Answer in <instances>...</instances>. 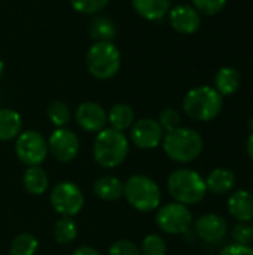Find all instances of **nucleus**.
I'll return each instance as SVG.
<instances>
[{"instance_id": "nucleus-22", "label": "nucleus", "mask_w": 253, "mask_h": 255, "mask_svg": "<svg viewBox=\"0 0 253 255\" xmlns=\"http://www.w3.org/2000/svg\"><path fill=\"white\" fill-rule=\"evenodd\" d=\"M107 123L112 128L124 131L134 124V111L127 103H116L107 114Z\"/></svg>"}, {"instance_id": "nucleus-11", "label": "nucleus", "mask_w": 253, "mask_h": 255, "mask_svg": "<svg viewBox=\"0 0 253 255\" xmlns=\"http://www.w3.org/2000/svg\"><path fill=\"white\" fill-rule=\"evenodd\" d=\"M164 137V130L157 120L142 118L131 126L130 139L139 149H154Z\"/></svg>"}, {"instance_id": "nucleus-7", "label": "nucleus", "mask_w": 253, "mask_h": 255, "mask_svg": "<svg viewBox=\"0 0 253 255\" xmlns=\"http://www.w3.org/2000/svg\"><path fill=\"white\" fill-rule=\"evenodd\" d=\"M48 140L36 130L21 131L15 140V154L28 167L40 166L48 157Z\"/></svg>"}, {"instance_id": "nucleus-10", "label": "nucleus", "mask_w": 253, "mask_h": 255, "mask_svg": "<svg viewBox=\"0 0 253 255\" xmlns=\"http://www.w3.org/2000/svg\"><path fill=\"white\" fill-rule=\"evenodd\" d=\"M49 154L60 163H70L79 152V139L75 131L66 127L55 128L48 140Z\"/></svg>"}, {"instance_id": "nucleus-16", "label": "nucleus", "mask_w": 253, "mask_h": 255, "mask_svg": "<svg viewBox=\"0 0 253 255\" xmlns=\"http://www.w3.org/2000/svg\"><path fill=\"white\" fill-rule=\"evenodd\" d=\"M204 181H206L207 191H210L216 196H224L234 190L236 175L233 170H230L227 167H216L209 173V176Z\"/></svg>"}, {"instance_id": "nucleus-19", "label": "nucleus", "mask_w": 253, "mask_h": 255, "mask_svg": "<svg viewBox=\"0 0 253 255\" xmlns=\"http://www.w3.org/2000/svg\"><path fill=\"white\" fill-rule=\"evenodd\" d=\"M22 187L31 196H42L49 187V179L46 172L40 166H31L25 170L22 176Z\"/></svg>"}, {"instance_id": "nucleus-9", "label": "nucleus", "mask_w": 253, "mask_h": 255, "mask_svg": "<svg viewBox=\"0 0 253 255\" xmlns=\"http://www.w3.org/2000/svg\"><path fill=\"white\" fill-rule=\"evenodd\" d=\"M155 221L158 229L167 235H183L192 224V214L185 205L173 202L158 209Z\"/></svg>"}, {"instance_id": "nucleus-35", "label": "nucleus", "mask_w": 253, "mask_h": 255, "mask_svg": "<svg viewBox=\"0 0 253 255\" xmlns=\"http://www.w3.org/2000/svg\"><path fill=\"white\" fill-rule=\"evenodd\" d=\"M246 152H248V157L253 161V133L248 137V142H246Z\"/></svg>"}, {"instance_id": "nucleus-1", "label": "nucleus", "mask_w": 253, "mask_h": 255, "mask_svg": "<svg viewBox=\"0 0 253 255\" xmlns=\"http://www.w3.org/2000/svg\"><path fill=\"white\" fill-rule=\"evenodd\" d=\"M130 151V142L124 131L115 128H103L97 133L92 145V157L95 163L104 169L121 166Z\"/></svg>"}, {"instance_id": "nucleus-33", "label": "nucleus", "mask_w": 253, "mask_h": 255, "mask_svg": "<svg viewBox=\"0 0 253 255\" xmlns=\"http://www.w3.org/2000/svg\"><path fill=\"white\" fill-rule=\"evenodd\" d=\"M218 255H253V248L249 245H228Z\"/></svg>"}, {"instance_id": "nucleus-8", "label": "nucleus", "mask_w": 253, "mask_h": 255, "mask_svg": "<svg viewBox=\"0 0 253 255\" xmlns=\"http://www.w3.org/2000/svg\"><path fill=\"white\" fill-rule=\"evenodd\" d=\"M49 199L57 214H60L61 217H70V218L79 214L85 203L81 188L70 181H61L55 184L54 188L51 190Z\"/></svg>"}, {"instance_id": "nucleus-6", "label": "nucleus", "mask_w": 253, "mask_h": 255, "mask_svg": "<svg viewBox=\"0 0 253 255\" xmlns=\"http://www.w3.org/2000/svg\"><path fill=\"white\" fill-rule=\"evenodd\" d=\"M85 63L95 79L106 81L121 69V52L113 42H94L86 52Z\"/></svg>"}, {"instance_id": "nucleus-28", "label": "nucleus", "mask_w": 253, "mask_h": 255, "mask_svg": "<svg viewBox=\"0 0 253 255\" xmlns=\"http://www.w3.org/2000/svg\"><path fill=\"white\" fill-rule=\"evenodd\" d=\"M110 0H70L72 7L84 15H94L101 12Z\"/></svg>"}, {"instance_id": "nucleus-18", "label": "nucleus", "mask_w": 253, "mask_h": 255, "mask_svg": "<svg viewBox=\"0 0 253 255\" xmlns=\"http://www.w3.org/2000/svg\"><path fill=\"white\" fill-rule=\"evenodd\" d=\"M94 194L104 202H115L124 196V182L112 175L98 178L94 182Z\"/></svg>"}, {"instance_id": "nucleus-21", "label": "nucleus", "mask_w": 253, "mask_h": 255, "mask_svg": "<svg viewBox=\"0 0 253 255\" xmlns=\"http://www.w3.org/2000/svg\"><path fill=\"white\" fill-rule=\"evenodd\" d=\"M242 82V76L237 69L234 67H221L215 76V90L224 97L234 94Z\"/></svg>"}, {"instance_id": "nucleus-30", "label": "nucleus", "mask_w": 253, "mask_h": 255, "mask_svg": "<svg viewBox=\"0 0 253 255\" xmlns=\"http://www.w3.org/2000/svg\"><path fill=\"white\" fill-rule=\"evenodd\" d=\"M192 4L200 13L216 15L225 7L227 0H192Z\"/></svg>"}, {"instance_id": "nucleus-37", "label": "nucleus", "mask_w": 253, "mask_h": 255, "mask_svg": "<svg viewBox=\"0 0 253 255\" xmlns=\"http://www.w3.org/2000/svg\"><path fill=\"white\" fill-rule=\"evenodd\" d=\"M252 232H253V226H252Z\"/></svg>"}, {"instance_id": "nucleus-20", "label": "nucleus", "mask_w": 253, "mask_h": 255, "mask_svg": "<svg viewBox=\"0 0 253 255\" xmlns=\"http://www.w3.org/2000/svg\"><path fill=\"white\" fill-rule=\"evenodd\" d=\"M22 128L21 115L7 108L0 109V142H7L16 139Z\"/></svg>"}, {"instance_id": "nucleus-15", "label": "nucleus", "mask_w": 253, "mask_h": 255, "mask_svg": "<svg viewBox=\"0 0 253 255\" xmlns=\"http://www.w3.org/2000/svg\"><path fill=\"white\" fill-rule=\"evenodd\" d=\"M228 212L239 223L253 221V194L246 190L231 193L228 199Z\"/></svg>"}, {"instance_id": "nucleus-17", "label": "nucleus", "mask_w": 253, "mask_h": 255, "mask_svg": "<svg viewBox=\"0 0 253 255\" xmlns=\"http://www.w3.org/2000/svg\"><path fill=\"white\" fill-rule=\"evenodd\" d=\"M131 4L142 18L160 21L169 13L171 0H131Z\"/></svg>"}, {"instance_id": "nucleus-24", "label": "nucleus", "mask_w": 253, "mask_h": 255, "mask_svg": "<svg viewBox=\"0 0 253 255\" xmlns=\"http://www.w3.org/2000/svg\"><path fill=\"white\" fill-rule=\"evenodd\" d=\"M52 235H54V239H55L57 244H60V245H69V244H72L76 239V236H78V227H76L75 221L70 217H61L54 224Z\"/></svg>"}, {"instance_id": "nucleus-13", "label": "nucleus", "mask_w": 253, "mask_h": 255, "mask_svg": "<svg viewBox=\"0 0 253 255\" xmlns=\"http://www.w3.org/2000/svg\"><path fill=\"white\" fill-rule=\"evenodd\" d=\"M170 25L180 34H192L201 25L200 12L189 4H177L169 10Z\"/></svg>"}, {"instance_id": "nucleus-29", "label": "nucleus", "mask_w": 253, "mask_h": 255, "mask_svg": "<svg viewBox=\"0 0 253 255\" xmlns=\"http://www.w3.org/2000/svg\"><path fill=\"white\" fill-rule=\"evenodd\" d=\"M158 123L163 127V130L169 133V131H173V130H176V128L180 127L182 117H180V114H179L177 109H174V108H166V109L161 111Z\"/></svg>"}, {"instance_id": "nucleus-5", "label": "nucleus", "mask_w": 253, "mask_h": 255, "mask_svg": "<svg viewBox=\"0 0 253 255\" xmlns=\"http://www.w3.org/2000/svg\"><path fill=\"white\" fill-rule=\"evenodd\" d=\"M124 197L139 212H152L160 208L161 190L146 175H133L124 182Z\"/></svg>"}, {"instance_id": "nucleus-2", "label": "nucleus", "mask_w": 253, "mask_h": 255, "mask_svg": "<svg viewBox=\"0 0 253 255\" xmlns=\"http://www.w3.org/2000/svg\"><path fill=\"white\" fill-rule=\"evenodd\" d=\"M204 148L201 134L189 127H179L169 131L163 137V149L166 155L176 163H191L200 157Z\"/></svg>"}, {"instance_id": "nucleus-12", "label": "nucleus", "mask_w": 253, "mask_h": 255, "mask_svg": "<svg viewBox=\"0 0 253 255\" xmlns=\"http://www.w3.org/2000/svg\"><path fill=\"white\" fill-rule=\"evenodd\" d=\"M75 120L78 126L88 133H98L106 128L107 112L101 105L95 102H84L78 106L75 112Z\"/></svg>"}, {"instance_id": "nucleus-26", "label": "nucleus", "mask_w": 253, "mask_h": 255, "mask_svg": "<svg viewBox=\"0 0 253 255\" xmlns=\"http://www.w3.org/2000/svg\"><path fill=\"white\" fill-rule=\"evenodd\" d=\"M46 115H48V120L52 123V126H55L57 128L66 127L72 120L70 108L61 100H54L52 103H49Z\"/></svg>"}, {"instance_id": "nucleus-3", "label": "nucleus", "mask_w": 253, "mask_h": 255, "mask_svg": "<svg viewBox=\"0 0 253 255\" xmlns=\"http://www.w3.org/2000/svg\"><path fill=\"white\" fill-rule=\"evenodd\" d=\"M167 190L174 202L185 206L200 203L207 194L204 178L191 169L174 170L167 179Z\"/></svg>"}, {"instance_id": "nucleus-25", "label": "nucleus", "mask_w": 253, "mask_h": 255, "mask_svg": "<svg viewBox=\"0 0 253 255\" xmlns=\"http://www.w3.org/2000/svg\"><path fill=\"white\" fill-rule=\"evenodd\" d=\"M39 248V241L31 233L15 236L9 247V255H34Z\"/></svg>"}, {"instance_id": "nucleus-36", "label": "nucleus", "mask_w": 253, "mask_h": 255, "mask_svg": "<svg viewBox=\"0 0 253 255\" xmlns=\"http://www.w3.org/2000/svg\"><path fill=\"white\" fill-rule=\"evenodd\" d=\"M3 72H4V63H3V60L0 58V78H1V75H3Z\"/></svg>"}, {"instance_id": "nucleus-32", "label": "nucleus", "mask_w": 253, "mask_h": 255, "mask_svg": "<svg viewBox=\"0 0 253 255\" xmlns=\"http://www.w3.org/2000/svg\"><path fill=\"white\" fill-rule=\"evenodd\" d=\"M233 239L237 245H249L253 241L252 226L249 223H239L233 230Z\"/></svg>"}, {"instance_id": "nucleus-27", "label": "nucleus", "mask_w": 253, "mask_h": 255, "mask_svg": "<svg viewBox=\"0 0 253 255\" xmlns=\"http://www.w3.org/2000/svg\"><path fill=\"white\" fill-rule=\"evenodd\" d=\"M142 255H166L167 245L160 235H148L140 247Z\"/></svg>"}, {"instance_id": "nucleus-23", "label": "nucleus", "mask_w": 253, "mask_h": 255, "mask_svg": "<svg viewBox=\"0 0 253 255\" xmlns=\"http://www.w3.org/2000/svg\"><path fill=\"white\" fill-rule=\"evenodd\" d=\"M88 31L94 42H113L116 36V25L107 16H97L91 21Z\"/></svg>"}, {"instance_id": "nucleus-34", "label": "nucleus", "mask_w": 253, "mask_h": 255, "mask_svg": "<svg viewBox=\"0 0 253 255\" xmlns=\"http://www.w3.org/2000/svg\"><path fill=\"white\" fill-rule=\"evenodd\" d=\"M72 255H101L95 248H92V247H86V245H84V247H79V248H76L75 251H73V254Z\"/></svg>"}, {"instance_id": "nucleus-14", "label": "nucleus", "mask_w": 253, "mask_h": 255, "mask_svg": "<svg viewBox=\"0 0 253 255\" xmlns=\"http://www.w3.org/2000/svg\"><path fill=\"white\" fill-rule=\"evenodd\" d=\"M228 232L227 221L218 214H204L195 221V233L207 244L221 242Z\"/></svg>"}, {"instance_id": "nucleus-4", "label": "nucleus", "mask_w": 253, "mask_h": 255, "mask_svg": "<svg viewBox=\"0 0 253 255\" xmlns=\"http://www.w3.org/2000/svg\"><path fill=\"white\" fill-rule=\"evenodd\" d=\"M224 106L222 96L212 87L201 85L189 90L183 99V111L194 121L207 123L215 120Z\"/></svg>"}, {"instance_id": "nucleus-31", "label": "nucleus", "mask_w": 253, "mask_h": 255, "mask_svg": "<svg viewBox=\"0 0 253 255\" xmlns=\"http://www.w3.org/2000/svg\"><path fill=\"white\" fill-rule=\"evenodd\" d=\"M109 255H142V253H140V248L134 242L121 239L110 245Z\"/></svg>"}]
</instances>
